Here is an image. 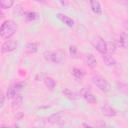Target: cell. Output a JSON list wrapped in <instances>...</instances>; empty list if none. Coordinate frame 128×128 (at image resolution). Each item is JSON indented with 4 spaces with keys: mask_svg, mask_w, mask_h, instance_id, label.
I'll list each match as a JSON object with an SVG mask.
<instances>
[{
    "mask_svg": "<svg viewBox=\"0 0 128 128\" xmlns=\"http://www.w3.org/2000/svg\"><path fill=\"white\" fill-rule=\"evenodd\" d=\"M16 31H17L16 22L11 19L5 20L0 26V37L5 40H9L15 34Z\"/></svg>",
    "mask_w": 128,
    "mask_h": 128,
    "instance_id": "cell-1",
    "label": "cell"
},
{
    "mask_svg": "<svg viewBox=\"0 0 128 128\" xmlns=\"http://www.w3.org/2000/svg\"><path fill=\"white\" fill-rule=\"evenodd\" d=\"M44 58L46 61L53 62V63H60L62 62L64 58V52L60 49L55 50V51H46L44 53Z\"/></svg>",
    "mask_w": 128,
    "mask_h": 128,
    "instance_id": "cell-2",
    "label": "cell"
},
{
    "mask_svg": "<svg viewBox=\"0 0 128 128\" xmlns=\"http://www.w3.org/2000/svg\"><path fill=\"white\" fill-rule=\"evenodd\" d=\"M92 82L94 85H96L102 92H109L110 89H111V86L109 84V82L102 76L100 75H93L92 78H91Z\"/></svg>",
    "mask_w": 128,
    "mask_h": 128,
    "instance_id": "cell-3",
    "label": "cell"
},
{
    "mask_svg": "<svg viewBox=\"0 0 128 128\" xmlns=\"http://www.w3.org/2000/svg\"><path fill=\"white\" fill-rule=\"evenodd\" d=\"M91 44L93 45V47L102 55L107 53V42L104 41V39L100 36H93L91 38Z\"/></svg>",
    "mask_w": 128,
    "mask_h": 128,
    "instance_id": "cell-4",
    "label": "cell"
},
{
    "mask_svg": "<svg viewBox=\"0 0 128 128\" xmlns=\"http://www.w3.org/2000/svg\"><path fill=\"white\" fill-rule=\"evenodd\" d=\"M17 48V42L14 41V40H6L2 45H1V52L3 54H7V53H10L12 51H14L15 49Z\"/></svg>",
    "mask_w": 128,
    "mask_h": 128,
    "instance_id": "cell-5",
    "label": "cell"
},
{
    "mask_svg": "<svg viewBox=\"0 0 128 128\" xmlns=\"http://www.w3.org/2000/svg\"><path fill=\"white\" fill-rule=\"evenodd\" d=\"M80 96H81L86 102H88V103H90V104H95V103L97 102V99H96V97L94 96V94H93L90 90H88L87 88H82V89L80 90Z\"/></svg>",
    "mask_w": 128,
    "mask_h": 128,
    "instance_id": "cell-6",
    "label": "cell"
},
{
    "mask_svg": "<svg viewBox=\"0 0 128 128\" xmlns=\"http://www.w3.org/2000/svg\"><path fill=\"white\" fill-rule=\"evenodd\" d=\"M47 121L51 124H57V125H60L62 123H64V117L61 113H54L52 115H50L48 118H47Z\"/></svg>",
    "mask_w": 128,
    "mask_h": 128,
    "instance_id": "cell-7",
    "label": "cell"
},
{
    "mask_svg": "<svg viewBox=\"0 0 128 128\" xmlns=\"http://www.w3.org/2000/svg\"><path fill=\"white\" fill-rule=\"evenodd\" d=\"M101 112L104 116H107V117H114L117 115V110L108 104H104L101 107Z\"/></svg>",
    "mask_w": 128,
    "mask_h": 128,
    "instance_id": "cell-8",
    "label": "cell"
},
{
    "mask_svg": "<svg viewBox=\"0 0 128 128\" xmlns=\"http://www.w3.org/2000/svg\"><path fill=\"white\" fill-rule=\"evenodd\" d=\"M116 46L118 47H121V48H124L126 49L127 48V37L123 34H120V35H117L115 37V43H114Z\"/></svg>",
    "mask_w": 128,
    "mask_h": 128,
    "instance_id": "cell-9",
    "label": "cell"
},
{
    "mask_svg": "<svg viewBox=\"0 0 128 128\" xmlns=\"http://www.w3.org/2000/svg\"><path fill=\"white\" fill-rule=\"evenodd\" d=\"M57 18L59 20H61L65 25H67L68 27H73L74 26V20L72 18H70L69 16L63 14V13H57Z\"/></svg>",
    "mask_w": 128,
    "mask_h": 128,
    "instance_id": "cell-10",
    "label": "cell"
},
{
    "mask_svg": "<svg viewBox=\"0 0 128 128\" xmlns=\"http://www.w3.org/2000/svg\"><path fill=\"white\" fill-rule=\"evenodd\" d=\"M102 60L104 61V63H105L107 66H115V65L117 64L115 58H114L112 55L108 54V53H105V54L102 55Z\"/></svg>",
    "mask_w": 128,
    "mask_h": 128,
    "instance_id": "cell-11",
    "label": "cell"
},
{
    "mask_svg": "<svg viewBox=\"0 0 128 128\" xmlns=\"http://www.w3.org/2000/svg\"><path fill=\"white\" fill-rule=\"evenodd\" d=\"M38 51V45L35 42H29L25 46V53L26 54H34Z\"/></svg>",
    "mask_w": 128,
    "mask_h": 128,
    "instance_id": "cell-12",
    "label": "cell"
},
{
    "mask_svg": "<svg viewBox=\"0 0 128 128\" xmlns=\"http://www.w3.org/2000/svg\"><path fill=\"white\" fill-rule=\"evenodd\" d=\"M62 92H63L64 96H66V97H67L68 99H70V100H77V99H79V97H80L76 92L70 90L69 88H64Z\"/></svg>",
    "mask_w": 128,
    "mask_h": 128,
    "instance_id": "cell-13",
    "label": "cell"
},
{
    "mask_svg": "<svg viewBox=\"0 0 128 128\" xmlns=\"http://www.w3.org/2000/svg\"><path fill=\"white\" fill-rule=\"evenodd\" d=\"M85 62L90 68H95L97 66V60L93 54H87L85 57Z\"/></svg>",
    "mask_w": 128,
    "mask_h": 128,
    "instance_id": "cell-14",
    "label": "cell"
},
{
    "mask_svg": "<svg viewBox=\"0 0 128 128\" xmlns=\"http://www.w3.org/2000/svg\"><path fill=\"white\" fill-rule=\"evenodd\" d=\"M22 102H23V97L20 94H17L16 96H14L12 98V104H11V106H12L13 109H17V108H19L22 105Z\"/></svg>",
    "mask_w": 128,
    "mask_h": 128,
    "instance_id": "cell-15",
    "label": "cell"
},
{
    "mask_svg": "<svg viewBox=\"0 0 128 128\" xmlns=\"http://www.w3.org/2000/svg\"><path fill=\"white\" fill-rule=\"evenodd\" d=\"M90 7L92 9V11L96 14H101L102 12V8H101V4L99 1L97 0H92L90 1Z\"/></svg>",
    "mask_w": 128,
    "mask_h": 128,
    "instance_id": "cell-16",
    "label": "cell"
},
{
    "mask_svg": "<svg viewBox=\"0 0 128 128\" xmlns=\"http://www.w3.org/2000/svg\"><path fill=\"white\" fill-rule=\"evenodd\" d=\"M44 84H45V86L49 89V90H53L54 88H55V86H56V81L52 78V77H45L44 78Z\"/></svg>",
    "mask_w": 128,
    "mask_h": 128,
    "instance_id": "cell-17",
    "label": "cell"
},
{
    "mask_svg": "<svg viewBox=\"0 0 128 128\" xmlns=\"http://www.w3.org/2000/svg\"><path fill=\"white\" fill-rule=\"evenodd\" d=\"M13 0H0V9H9L13 6Z\"/></svg>",
    "mask_w": 128,
    "mask_h": 128,
    "instance_id": "cell-18",
    "label": "cell"
},
{
    "mask_svg": "<svg viewBox=\"0 0 128 128\" xmlns=\"http://www.w3.org/2000/svg\"><path fill=\"white\" fill-rule=\"evenodd\" d=\"M72 75H73L75 78H77V79H82V78L84 77L85 73H84L83 70H81V69H79V68H73V69H72Z\"/></svg>",
    "mask_w": 128,
    "mask_h": 128,
    "instance_id": "cell-19",
    "label": "cell"
},
{
    "mask_svg": "<svg viewBox=\"0 0 128 128\" xmlns=\"http://www.w3.org/2000/svg\"><path fill=\"white\" fill-rule=\"evenodd\" d=\"M37 18V13L34 11H28L25 13V19L27 21H33Z\"/></svg>",
    "mask_w": 128,
    "mask_h": 128,
    "instance_id": "cell-20",
    "label": "cell"
},
{
    "mask_svg": "<svg viewBox=\"0 0 128 128\" xmlns=\"http://www.w3.org/2000/svg\"><path fill=\"white\" fill-rule=\"evenodd\" d=\"M17 95V93H16V91H15V89H14V86L12 85V86H10L9 88H8V90H7V97L9 98V99H12L14 96H16Z\"/></svg>",
    "mask_w": 128,
    "mask_h": 128,
    "instance_id": "cell-21",
    "label": "cell"
},
{
    "mask_svg": "<svg viewBox=\"0 0 128 128\" xmlns=\"http://www.w3.org/2000/svg\"><path fill=\"white\" fill-rule=\"evenodd\" d=\"M69 53H70L71 57L76 58L77 55H78V48H77L76 46H74V45H71V46L69 47Z\"/></svg>",
    "mask_w": 128,
    "mask_h": 128,
    "instance_id": "cell-22",
    "label": "cell"
},
{
    "mask_svg": "<svg viewBox=\"0 0 128 128\" xmlns=\"http://www.w3.org/2000/svg\"><path fill=\"white\" fill-rule=\"evenodd\" d=\"M13 86H14V89H15V91H16L17 94H19L20 91L24 88V84H23V83H16V84H14Z\"/></svg>",
    "mask_w": 128,
    "mask_h": 128,
    "instance_id": "cell-23",
    "label": "cell"
},
{
    "mask_svg": "<svg viewBox=\"0 0 128 128\" xmlns=\"http://www.w3.org/2000/svg\"><path fill=\"white\" fill-rule=\"evenodd\" d=\"M93 128H111V126H109L106 123H102L101 122V123H96Z\"/></svg>",
    "mask_w": 128,
    "mask_h": 128,
    "instance_id": "cell-24",
    "label": "cell"
},
{
    "mask_svg": "<svg viewBox=\"0 0 128 128\" xmlns=\"http://www.w3.org/2000/svg\"><path fill=\"white\" fill-rule=\"evenodd\" d=\"M107 51L115 52L116 51V45L114 43H107Z\"/></svg>",
    "mask_w": 128,
    "mask_h": 128,
    "instance_id": "cell-25",
    "label": "cell"
},
{
    "mask_svg": "<svg viewBox=\"0 0 128 128\" xmlns=\"http://www.w3.org/2000/svg\"><path fill=\"white\" fill-rule=\"evenodd\" d=\"M4 102H5V95H4L3 91L0 89V108H1V107H3Z\"/></svg>",
    "mask_w": 128,
    "mask_h": 128,
    "instance_id": "cell-26",
    "label": "cell"
},
{
    "mask_svg": "<svg viewBox=\"0 0 128 128\" xmlns=\"http://www.w3.org/2000/svg\"><path fill=\"white\" fill-rule=\"evenodd\" d=\"M84 127H85V128H93V127H91V126H88V125H86V124H84Z\"/></svg>",
    "mask_w": 128,
    "mask_h": 128,
    "instance_id": "cell-27",
    "label": "cell"
},
{
    "mask_svg": "<svg viewBox=\"0 0 128 128\" xmlns=\"http://www.w3.org/2000/svg\"><path fill=\"white\" fill-rule=\"evenodd\" d=\"M0 128H9V127H8V126H1Z\"/></svg>",
    "mask_w": 128,
    "mask_h": 128,
    "instance_id": "cell-28",
    "label": "cell"
},
{
    "mask_svg": "<svg viewBox=\"0 0 128 128\" xmlns=\"http://www.w3.org/2000/svg\"><path fill=\"white\" fill-rule=\"evenodd\" d=\"M32 128H37V127H32Z\"/></svg>",
    "mask_w": 128,
    "mask_h": 128,
    "instance_id": "cell-29",
    "label": "cell"
},
{
    "mask_svg": "<svg viewBox=\"0 0 128 128\" xmlns=\"http://www.w3.org/2000/svg\"><path fill=\"white\" fill-rule=\"evenodd\" d=\"M15 128H19V127H18V126H17V127H15Z\"/></svg>",
    "mask_w": 128,
    "mask_h": 128,
    "instance_id": "cell-30",
    "label": "cell"
}]
</instances>
